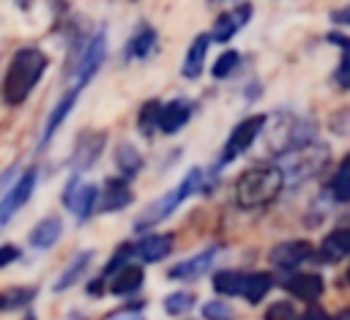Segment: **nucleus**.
Wrapping results in <instances>:
<instances>
[{
  "instance_id": "obj_1",
  "label": "nucleus",
  "mask_w": 350,
  "mask_h": 320,
  "mask_svg": "<svg viewBox=\"0 0 350 320\" xmlns=\"http://www.w3.org/2000/svg\"><path fill=\"white\" fill-rule=\"evenodd\" d=\"M46 66H49V57L44 49L38 46L16 49L3 77V101L8 107H22L33 93V88L38 85V79L44 77Z\"/></svg>"
},
{
  "instance_id": "obj_2",
  "label": "nucleus",
  "mask_w": 350,
  "mask_h": 320,
  "mask_svg": "<svg viewBox=\"0 0 350 320\" xmlns=\"http://www.w3.org/2000/svg\"><path fill=\"white\" fill-rule=\"evenodd\" d=\"M284 186V172L282 167L262 164V167H249L235 178V202L241 208H260L271 202Z\"/></svg>"
},
{
  "instance_id": "obj_3",
  "label": "nucleus",
  "mask_w": 350,
  "mask_h": 320,
  "mask_svg": "<svg viewBox=\"0 0 350 320\" xmlns=\"http://www.w3.org/2000/svg\"><path fill=\"white\" fill-rule=\"evenodd\" d=\"M107 57V30L98 27L93 36H88L85 41H79L74 46V63L68 68V85L71 90H79L98 74L101 63Z\"/></svg>"
},
{
  "instance_id": "obj_4",
  "label": "nucleus",
  "mask_w": 350,
  "mask_h": 320,
  "mask_svg": "<svg viewBox=\"0 0 350 320\" xmlns=\"http://www.w3.org/2000/svg\"><path fill=\"white\" fill-rule=\"evenodd\" d=\"M202 178H205V172H202L200 167H191V170L183 175V181L178 183V189L167 191L161 200L150 202V205L139 213V219L134 222V227H137V230H145V227H153L156 222H164L186 197H191V194H197V191L202 189Z\"/></svg>"
},
{
  "instance_id": "obj_5",
  "label": "nucleus",
  "mask_w": 350,
  "mask_h": 320,
  "mask_svg": "<svg viewBox=\"0 0 350 320\" xmlns=\"http://www.w3.org/2000/svg\"><path fill=\"white\" fill-rule=\"evenodd\" d=\"M328 148L312 142L306 148H298L293 153H284V161H282V172H284V183H301L306 178H312L314 172H320L328 161Z\"/></svg>"
},
{
  "instance_id": "obj_6",
  "label": "nucleus",
  "mask_w": 350,
  "mask_h": 320,
  "mask_svg": "<svg viewBox=\"0 0 350 320\" xmlns=\"http://www.w3.org/2000/svg\"><path fill=\"white\" fill-rule=\"evenodd\" d=\"M265 115H249V118H243L232 131H230V137H227V142H224V150H221V159H219V164H230V161H235L241 153H246L249 148H252V142L262 134V129H265Z\"/></svg>"
},
{
  "instance_id": "obj_7",
  "label": "nucleus",
  "mask_w": 350,
  "mask_h": 320,
  "mask_svg": "<svg viewBox=\"0 0 350 320\" xmlns=\"http://www.w3.org/2000/svg\"><path fill=\"white\" fill-rule=\"evenodd\" d=\"M96 200H98V189H96L93 183H82L79 175L74 172L71 181H68L66 189H63V205L77 213V222H85V219L93 213Z\"/></svg>"
},
{
  "instance_id": "obj_8",
  "label": "nucleus",
  "mask_w": 350,
  "mask_h": 320,
  "mask_svg": "<svg viewBox=\"0 0 350 320\" xmlns=\"http://www.w3.org/2000/svg\"><path fill=\"white\" fill-rule=\"evenodd\" d=\"M36 178H38V170L30 167V170H25V172L19 175V181L3 194V205H0V224H3V227H5V224L11 222V216L30 200V194H33V189H36Z\"/></svg>"
},
{
  "instance_id": "obj_9",
  "label": "nucleus",
  "mask_w": 350,
  "mask_h": 320,
  "mask_svg": "<svg viewBox=\"0 0 350 320\" xmlns=\"http://www.w3.org/2000/svg\"><path fill=\"white\" fill-rule=\"evenodd\" d=\"M249 19H252V3H241L232 11H224V14L216 16L213 30H211V38L219 41V44H227L241 27L249 25Z\"/></svg>"
},
{
  "instance_id": "obj_10",
  "label": "nucleus",
  "mask_w": 350,
  "mask_h": 320,
  "mask_svg": "<svg viewBox=\"0 0 350 320\" xmlns=\"http://www.w3.org/2000/svg\"><path fill=\"white\" fill-rule=\"evenodd\" d=\"M104 142H107V134L104 131H82L77 145H74V153H71V167L74 172L79 175L82 170H88L104 150Z\"/></svg>"
},
{
  "instance_id": "obj_11",
  "label": "nucleus",
  "mask_w": 350,
  "mask_h": 320,
  "mask_svg": "<svg viewBox=\"0 0 350 320\" xmlns=\"http://www.w3.org/2000/svg\"><path fill=\"white\" fill-rule=\"evenodd\" d=\"M312 257V243L309 241H282V243H276L273 249H271V254H268V260L276 265V268H295V265H301L304 260H309Z\"/></svg>"
},
{
  "instance_id": "obj_12",
  "label": "nucleus",
  "mask_w": 350,
  "mask_h": 320,
  "mask_svg": "<svg viewBox=\"0 0 350 320\" xmlns=\"http://www.w3.org/2000/svg\"><path fill=\"white\" fill-rule=\"evenodd\" d=\"M191 112H194V104H191L189 98H172V101L161 104L159 129H161L164 134H175V131H180V129L189 123Z\"/></svg>"
},
{
  "instance_id": "obj_13",
  "label": "nucleus",
  "mask_w": 350,
  "mask_h": 320,
  "mask_svg": "<svg viewBox=\"0 0 350 320\" xmlns=\"http://www.w3.org/2000/svg\"><path fill=\"white\" fill-rule=\"evenodd\" d=\"M216 246H211V249H205V252H200V254H191L189 260H180L178 265H172L170 268V279H186V282H194V279H200L211 265H213V257H216Z\"/></svg>"
},
{
  "instance_id": "obj_14",
  "label": "nucleus",
  "mask_w": 350,
  "mask_h": 320,
  "mask_svg": "<svg viewBox=\"0 0 350 320\" xmlns=\"http://www.w3.org/2000/svg\"><path fill=\"white\" fill-rule=\"evenodd\" d=\"M350 254V224L331 230L320 243V263H339Z\"/></svg>"
},
{
  "instance_id": "obj_15",
  "label": "nucleus",
  "mask_w": 350,
  "mask_h": 320,
  "mask_svg": "<svg viewBox=\"0 0 350 320\" xmlns=\"http://www.w3.org/2000/svg\"><path fill=\"white\" fill-rule=\"evenodd\" d=\"M77 98H79V90H66L63 93V98L55 104V109L49 112V118H46V126H44V134H41V139H38V148H44V145H49V139L55 137V131L66 123V118L71 115V109H74V104H77Z\"/></svg>"
},
{
  "instance_id": "obj_16",
  "label": "nucleus",
  "mask_w": 350,
  "mask_h": 320,
  "mask_svg": "<svg viewBox=\"0 0 350 320\" xmlns=\"http://www.w3.org/2000/svg\"><path fill=\"white\" fill-rule=\"evenodd\" d=\"M211 41H213L211 33L194 36V41H191V46H189V52H186V57H183V66H180V74H183L186 79H197V77L202 74V63H205V55H208Z\"/></svg>"
},
{
  "instance_id": "obj_17",
  "label": "nucleus",
  "mask_w": 350,
  "mask_h": 320,
  "mask_svg": "<svg viewBox=\"0 0 350 320\" xmlns=\"http://www.w3.org/2000/svg\"><path fill=\"white\" fill-rule=\"evenodd\" d=\"M284 287L301 301H317L325 290V282H323L320 274H295L284 282Z\"/></svg>"
},
{
  "instance_id": "obj_18",
  "label": "nucleus",
  "mask_w": 350,
  "mask_h": 320,
  "mask_svg": "<svg viewBox=\"0 0 350 320\" xmlns=\"http://www.w3.org/2000/svg\"><path fill=\"white\" fill-rule=\"evenodd\" d=\"M156 38H159V33L150 25H139L137 33L129 38V44L123 49L126 60H142V57H148L156 49Z\"/></svg>"
},
{
  "instance_id": "obj_19",
  "label": "nucleus",
  "mask_w": 350,
  "mask_h": 320,
  "mask_svg": "<svg viewBox=\"0 0 350 320\" xmlns=\"http://www.w3.org/2000/svg\"><path fill=\"white\" fill-rule=\"evenodd\" d=\"M63 235V222L57 216H44L33 230H30V246L36 249H52L57 243V238Z\"/></svg>"
},
{
  "instance_id": "obj_20",
  "label": "nucleus",
  "mask_w": 350,
  "mask_h": 320,
  "mask_svg": "<svg viewBox=\"0 0 350 320\" xmlns=\"http://www.w3.org/2000/svg\"><path fill=\"white\" fill-rule=\"evenodd\" d=\"M101 211H120L131 202V189L126 178H107L104 194H101Z\"/></svg>"
},
{
  "instance_id": "obj_21",
  "label": "nucleus",
  "mask_w": 350,
  "mask_h": 320,
  "mask_svg": "<svg viewBox=\"0 0 350 320\" xmlns=\"http://www.w3.org/2000/svg\"><path fill=\"white\" fill-rule=\"evenodd\" d=\"M172 252V238L170 235H145L139 243H137V254L145 260V263H161L167 254Z\"/></svg>"
},
{
  "instance_id": "obj_22",
  "label": "nucleus",
  "mask_w": 350,
  "mask_h": 320,
  "mask_svg": "<svg viewBox=\"0 0 350 320\" xmlns=\"http://www.w3.org/2000/svg\"><path fill=\"white\" fill-rule=\"evenodd\" d=\"M115 164H118V170H120V178H134L139 170H142V164H145V159H142V153L134 148V145H129V142H120L118 145V150H115Z\"/></svg>"
},
{
  "instance_id": "obj_23",
  "label": "nucleus",
  "mask_w": 350,
  "mask_h": 320,
  "mask_svg": "<svg viewBox=\"0 0 350 320\" xmlns=\"http://www.w3.org/2000/svg\"><path fill=\"white\" fill-rule=\"evenodd\" d=\"M142 279H145V274H142L139 265H126L123 271H118V274L109 279V293H112V295L134 293V290H139Z\"/></svg>"
},
{
  "instance_id": "obj_24",
  "label": "nucleus",
  "mask_w": 350,
  "mask_h": 320,
  "mask_svg": "<svg viewBox=\"0 0 350 320\" xmlns=\"http://www.w3.org/2000/svg\"><path fill=\"white\" fill-rule=\"evenodd\" d=\"M90 257H93V249H88V252H79L68 265H66V271L57 276V282H55V290L60 293V290H66V287H71L74 282H79L82 279V274H85V268L90 265Z\"/></svg>"
},
{
  "instance_id": "obj_25",
  "label": "nucleus",
  "mask_w": 350,
  "mask_h": 320,
  "mask_svg": "<svg viewBox=\"0 0 350 320\" xmlns=\"http://www.w3.org/2000/svg\"><path fill=\"white\" fill-rule=\"evenodd\" d=\"M271 287H273V276H271V274H265V271L249 274V276H246V284H243V298H246L249 304H260Z\"/></svg>"
},
{
  "instance_id": "obj_26",
  "label": "nucleus",
  "mask_w": 350,
  "mask_h": 320,
  "mask_svg": "<svg viewBox=\"0 0 350 320\" xmlns=\"http://www.w3.org/2000/svg\"><path fill=\"white\" fill-rule=\"evenodd\" d=\"M331 194L336 202H350V153L339 161L334 178H331Z\"/></svg>"
},
{
  "instance_id": "obj_27",
  "label": "nucleus",
  "mask_w": 350,
  "mask_h": 320,
  "mask_svg": "<svg viewBox=\"0 0 350 320\" xmlns=\"http://www.w3.org/2000/svg\"><path fill=\"white\" fill-rule=\"evenodd\" d=\"M159 120H161V101H159V98H148V101L139 107V118H137L139 134L150 137L153 129H159Z\"/></svg>"
},
{
  "instance_id": "obj_28",
  "label": "nucleus",
  "mask_w": 350,
  "mask_h": 320,
  "mask_svg": "<svg viewBox=\"0 0 350 320\" xmlns=\"http://www.w3.org/2000/svg\"><path fill=\"white\" fill-rule=\"evenodd\" d=\"M243 284H246V276L241 271H219L213 276V290L221 295H238L243 293Z\"/></svg>"
},
{
  "instance_id": "obj_29",
  "label": "nucleus",
  "mask_w": 350,
  "mask_h": 320,
  "mask_svg": "<svg viewBox=\"0 0 350 320\" xmlns=\"http://www.w3.org/2000/svg\"><path fill=\"white\" fill-rule=\"evenodd\" d=\"M134 252H137V246H131V243H120V246L115 249L112 260L104 265V276H109V279H112L118 271H123L126 265H131L129 260H131V254H134Z\"/></svg>"
},
{
  "instance_id": "obj_30",
  "label": "nucleus",
  "mask_w": 350,
  "mask_h": 320,
  "mask_svg": "<svg viewBox=\"0 0 350 320\" xmlns=\"http://www.w3.org/2000/svg\"><path fill=\"white\" fill-rule=\"evenodd\" d=\"M33 295H36L33 287H11V290H3V295H0V306L8 312V309H14V306H25V304H30Z\"/></svg>"
},
{
  "instance_id": "obj_31",
  "label": "nucleus",
  "mask_w": 350,
  "mask_h": 320,
  "mask_svg": "<svg viewBox=\"0 0 350 320\" xmlns=\"http://www.w3.org/2000/svg\"><path fill=\"white\" fill-rule=\"evenodd\" d=\"M191 306H194V295H191V293H183V290L170 293V295L164 298V312H167V315H186Z\"/></svg>"
},
{
  "instance_id": "obj_32",
  "label": "nucleus",
  "mask_w": 350,
  "mask_h": 320,
  "mask_svg": "<svg viewBox=\"0 0 350 320\" xmlns=\"http://www.w3.org/2000/svg\"><path fill=\"white\" fill-rule=\"evenodd\" d=\"M238 60H241V55H238L235 49H227L224 55H219V57H216V63H213V68H211V74H213L216 79H224V77H230V74L235 71V66H238Z\"/></svg>"
},
{
  "instance_id": "obj_33",
  "label": "nucleus",
  "mask_w": 350,
  "mask_h": 320,
  "mask_svg": "<svg viewBox=\"0 0 350 320\" xmlns=\"http://www.w3.org/2000/svg\"><path fill=\"white\" fill-rule=\"evenodd\" d=\"M202 317L205 320H232L235 315H232L230 304H224V301H208L202 306Z\"/></svg>"
},
{
  "instance_id": "obj_34",
  "label": "nucleus",
  "mask_w": 350,
  "mask_h": 320,
  "mask_svg": "<svg viewBox=\"0 0 350 320\" xmlns=\"http://www.w3.org/2000/svg\"><path fill=\"white\" fill-rule=\"evenodd\" d=\"M325 41L342 49V60H339V68H350V38H347L345 33H336V30H331V33L325 36Z\"/></svg>"
},
{
  "instance_id": "obj_35",
  "label": "nucleus",
  "mask_w": 350,
  "mask_h": 320,
  "mask_svg": "<svg viewBox=\"0 0 350 320\" xmlns=\"http://www.w3.org/2000/svg\"><path fill=\"white\" fill-rule=\"evenodd\" d=\"M265 320H298V315H295V309L290 304L276 301V304H271L265 309Z\"/></svg>"
},
{
  "instance_id": "obj_36",
  "label": "nucleus",
  "mask_w": 350,
  "mask_h": 320,
  "mask_svg": "<svg viewBox=\"0 0 350 320\" xmlns=\"http://www.w3.org/2000/svg\"><path fill=\"white\" fill-rule=\"evenodd\" d=\"M16 257H19V249H16V246L5 243V246L0 249V265H8V263H14Z\"/></svg>"
},
{
  "instance_id": "obj_37",
  "label": "nucleus",
  "mask_w": 350,
  "mask_h": 320,
  "mask_svg": "<svg viewBox=\"0 0 350 320\" xmlns=\"http://www.w3.org/2000/svg\"><path fill=\"white\" fill-rule=\"evenodd\" d=\"M301 320H334V317H331L325 309H320V306H309Z\"/></svg>"
},
{
  "instance_id": "obj_38",
  "label": "nucleus",
  "mask_w": 350,
  "mask_h": 320,
  "mask_svg": "<svg viewBox=\"0 0 350 320\" xmlns=\"http://www.w3.org/2000/svg\"><path fill=\"white\" fill-rule=\"evenodd\" d=\"M334 79H336L339 88L350 90V68H336V71H334Z\"/></svg>"
},
{
  "instance_id": "obj_39",
  "label": "nucleus",
  "mask_w": 350,
  "mask_h": 320,
  "mask_svg": "<svg viewBox=\"0 0 350 320\" xmlns=\"http://www.w3.org/2000/svg\"><path fill=\"white\" fill-rule=\"evenodd\" d=\"M334 19L342 22V25H350V8H342V11H334Z\"/></svg>"
},
{
  "instance_id": "obj_40",
  "label": "nucleus",
  "mask_w": 350,
  "mask_h": 320,
  "mask_svg": "<svg viewBox=\"0 0 350 320\" xmlns=\"http://www.w3.org/2000/svg\"><path fill=\"white\" fill-rule=\"evenodd\" d=\"M14 3H16V5H19V8H30V5H33V3H36V0H14Z\"/></svg>"
},
{
  "instance_id": "obj_41",
  "label": "nucleus",
  "mask_w": 350,
  "mask_h": 320,
  "mask_svg": "<svg viewBox=\"0 0 350 320\" xmlns=\"http://www.w3.org/2000/svg\"><path fill=\"white\" fill-rule=\"evenodd\" d=\"M25 320H36V317H33V315H27V317H25Z\"/></svg>"
},
{
  "instance_id": "obj_42",
  "label": "nucleus",
  "mask_w": 350,
  "mask_h": 320,
  "mask_svg": "<svg viewBox=\"0 0 350 320\" xmlns=\"http://www.w3.org/2000/svg\"><path fill=\"white\" fill-rule=\"evenodd\" d=\"M347 282H350V268H347Z\"/></svg>"
}]
</instances>
